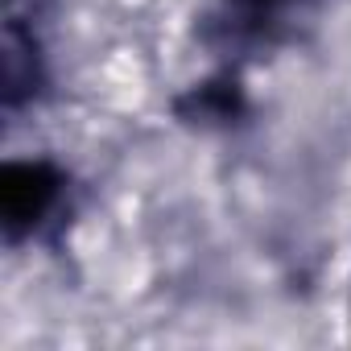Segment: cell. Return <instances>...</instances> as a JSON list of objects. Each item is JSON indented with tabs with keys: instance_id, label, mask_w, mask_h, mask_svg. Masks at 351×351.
I'll return each instance as SVG.
<instances>
[{
	"instance_id": "cell-1",
	"label": "cell",
	"mask_w": 351,
	"mask_h": 351,
	"mask_svg": "<svg viewBox=\"0 0 351 351\" xmlns=\"http://www.w3.org/2000/svg\"><path fill=\"white\" fill-rule=\"evenodd\" d=\"M58 169L46 165V161H21V165H9L5 173V232L9 240H17L21 232L38 228L50 207L58 203Z\"/></svg>"
},
{
	"instance_id": "cell-2",
	"label": "cell",
	"mask_w": 351,
	"mask_h": 351,
	"mask_svg": "<svg viewBox=\"0 0 351 351\" xmlns=\"http://www.w3.org/2000/svg\"><path fill=\"white\" fill-rule=\"evenodd\" d=\"M298 5V0H232V13H236V25L248 29V34H269L273 25H281V17Z\"/></svg>"
}]
</instances>
